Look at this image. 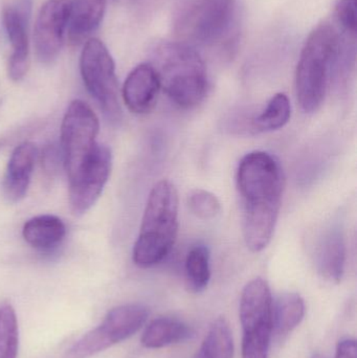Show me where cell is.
<instances>
[{"mask_svg": "<svg viewBox=\"0 0 357 358\" xmlns=\"http://www.w3.org/2000/svg\"><path fill=\"white\" fill-rule=\"evenodd\" d=\"M237 189L242 210V231L251 252H262L274 235L282 202L284 176L276 157L254 151L237 169Z\"/></svg>", "mask_w": 357, "mask_h": 358, "instance_id": "cell-1", "label": "cell"}, {"mask_svg": "<svg viewBox=\"0 0 357 358\" xmlns=\"http://www.w3.org/2000/svg\"><path fill=\"white\" fill-rule=\"evenodd\" d=\"M151 65L174 104L191 109L203 102L207 92V67L196 48L177 40L159 42L153 48Z\"/></svg>", "mask_w": 357, "mask_h": 358, "instance_id": "cell-2", "label": "cell"}, {"mask_svg": "<svg viewBox=\"0 0 357 358\" xmlns=\"http://www.w3.org/2000/svg\"><path fill=\"white\" fill-rule=\"evenodd\" d=\"M341 31L329 21L320 23L309 34L296 71V92L302 110L312 113L326 96L339 54Z\"/></svg>", "mask_w": 357, "mask_h": 358, "instance_id": "cell-3", "label": "cell"}, {"mask_svg": "<svg viewBox=\"0 0 357 358\" xmlns=\"http://www.w3.org/2000/svg\"><path fill=\"white\" fill-rule=\"evenodd\" d=\"M177 231V189L171 181L163 179L149 195L140 235L134 244V263L142 268L161 263L173 248Z\"/></svg>", "mask_w": 357, "mask_h": 358, "instance_id": "cell-4", "label": "cell"}, {"mask_svg": "<svg viewBox=\"0 0 357 358\" xmlns=\"http://www.w3.org/2000/svg\"><path fill=\"white\" fill-rule=\"evenodd\" d=\"M236 0H177L174 8V35L196 48L215 44L230 31Z\"/></svg>", "mask_w": 357, "mask_h": 358, "instance_id": "cell-5", "label": "cell"}, {"mask_svg": "<svg viewBox=\"0 0 357 358\" xmlns=\"http://www.w3.org/2000/svg\"><path fill=\"white\" fill-rule=\"evenodd\" d=\"M272 296L261 278L243 288L240 299L242 358H268L272 336Z\"/></svg>", "mask_w": 357, "mask_h": 358, "instance_id": "cell-6", "label": "cell"}, {"mask_svg": "<svg viewBox=\"0 0 357 358\" xmlns=\"http://www.w3.org/2000/svg\"><path fill=\"white\" fill-rule=\"evenodd\" d=\"M100 122L89 105L81 100L69 104L61 126V143L64 169L73 180L89 163L98 143Z\"/></svg>", "mask_w": 357, "mask_h": 358, "instance_id": "cell-7", "label": "cell"}, {"mask_svg": "<svg viewBox=\"0 0 357 358\" xmlns=\"http://www.w3.org/2000/svg\"><path fill=\"white\" fill-rule=\"evenodd\" d=\"M80 71L86 88L98 101L105 115L110 121H121L122 109L115 61L101 40L90 38L84 44L80 57Z\"/></svg>", "mask_w": 357, "mask_h": 358, "instance_id": "cell-8", "label": "cell"}, {"mask_svg": "<svg viewBox=\"0 0 357 358\" xmlns=\"http://www.w3.org/2000/svg\"><path fill=\"white\" fill-rule=\"evenodd\" d=\"M149 309L142 304H126L107 313L100 325L78 340L65 358H89L127 338H131L146 323Z\"/></svg>", "mask_w": 357, "mask_h": 358, "instance_id": "cell-9", "label": "cell"}, {"mask_svg": "<svg viewBox=\"0 0 357 358\" xmlns=\"http://www.w3.org/2000/svg\"><path fill=\"white\" fill-rule=\"evenodd\" d=\"M33 2L34 0H6L2 6V25L12 50L8 73L15 82L22 80L29 69V27Z\"/></svg>", "mask_w": 357, "mask_h": 358, "instance_id": "cell-10", "label": "cell"}, {"mask_svg": "<svg viewBox=\"0 0 357 358\" xmlns=\"http://www.w3.org/2000/svg\"><path fill=\"white\" fill-rule=\"evenodd\" d=\"M73 0H48L40 8L34 27V48L42 64L58 58L65 37Z\"/></svg>", "mask_w": 357, "mask_h": 358, "instance_id": "cell-11", "label": "cell"}, {"mask_svg": "<svg viewBox=\"0 0 357 358\" xmlns=\"http://www.w3.org/2000/svg\"><path fill=\"white\" fill-rule=\"evenodd\" d=\"M111 167L110 149L98 144L89 163L77 178L69 181V206L73 214L77 216L85 214L94 206L108 181Z\"/></svg>", "mask_w": 357, "mask_h": 358, "instance_id": "cell-12", "label": "cell"}, {"mask_svg": "<svg viewBox=\"0 0 357 358\" xmlns=\"http://www.w3.org/2000/svg\"><path fill=\"white\" fill-rule=\"evenodd\" d=\"M161 90L154 67L151 63H142L126 78L122 94L124 103L131 113L146 115L156 105Z\"/></svg>", "mask_w": 357, "mask_h": 358, "instance_id": "cell-13", "label": "cell"}, {"mask_svg": "<svg viewBox=\"0 0 357 358\" xmlns=\"http://www.w3.org/2000/svg\"><path fill=\"white\" fill-rule=\"evenodd\" d=\"M37 157L34 143L19 145L10 155L3 179V193L10 202H18L25 197Z\"/></svg>", "mask_w": 357, "mask_h": 358, "instance_id": "cell-14", "label": "cell"}, {"mask_svg": "<svg viewBox=\"0 0 357 358\" xmlns=\"http://www.w3.org/2000/svg\"><path fill=\"white\" fill-rule=\"evenodd\" d=\"M107 0H73L67 22L66 39L78 46L90 39L106 12Z\"/></svg>", "mask_w": 357, "mask_h": 358, "instance_id": "cell-15", "label": "cell"}, {"mask_svg": "<svg viewBox=\"0 0 357 358\" xmlns=\"http://www.w3.org/2000/svg\"><path fill=\"white\" fill-rule=\"evenodd\" d=\"M346 244L339 227L329 229L319 243L316 262L319 273L327 281L339 283L344 275Z\"/></svg>", "mask_w": 357, "mask_h": 358, "instance_id": "cell-16", "label": "cell"}, {"mask_svg": "<svg viewBox=\"0 0 357 358\" xmlns=\"http://www.w3.org/2000/svg\"><path fill=\"white\" fill-rule=\"evenodd\" d=\"M22 235L31 248L41 250H50L64 239L66 227L59 217L40 215L25 222Z\"/></svg>", "mask_w": 357, "mask_h": 358, "instance_id": "cell-17", "label": "cell"}, {"mask_svg": "<svg viewBox=\"0 0 357 358\" xmlns=\"http://www.w3.org/2000/svg\"><path fill=\"white\" fill-rule=\"evenodd\" d=\"M194 336L192 328L172 317H159L148 324L142 336V345L148 349H159L186 342Z\"/></svg>", "mask_w": 357, "mask_h": 358, "instance_id": "cell-18", "label": "cell"}, {"mask_svg": "<svg viewBox=\"0 0 357 358\" xmlns=\"http://www.w3.org/2000/svg\"><path fill=\"white\" fill-rule=\"evenodd\" d=\"M305 315V303L297 292H286L272 301V332L286 336L298 327Z\"/></svg>", "mask_w": 357, "mask_h": 358, "instance_id": "cell-19", "label": "cell"}, {"mask_svg": "<svg viewBox=\"0 0 357 358\" xmlns=\"http://www.w3.org/2000/svg\"><path fill=\"white\" fill-rule=\"evenodd\" d=\"M234 342L230 325L224 317L213 322L201 348L193 358H233Z\"/></svg>", "mask_w": 357, "mask_h": 358, "instance_id": "cell-20", "label": "cell"}, {"mask_svg": "<svg viewBox=\"0 0 357 358\" xmlns=\"http://www.w3.org/2000/svg\"><path fill=\"white\" fill-rule=\"evenodd\" d=\"M187 287L190 292H201L207 288L211 279L210 250L205 245H195L191 248L184 265Z\"/></svg>", "mask_w": 357, "mask_h": 358, "instance_id": "cell-21", "label": "cell"}, {"mask_svg": "<svg viewBox=\"0 0 357 358\" xmlns=\"http://www.w3.org/2000/svg\"><path fill=\"white\" fill-rule=\"evenodd\" d=\"M291 115V105L285 94H275L266 108L252 122L256 132H272L284 127Z\"/></svg>", "mask_w": 357, "mask_h": 358, "instance_id": "cell-22", "label": "cell"}, {"mask_svg": "<svg viewBox=\"0 0 357 358\" xmlns=\"http://www.w3.org/2000/svg\"><path fill=\"white\" fill-rule=\"evenodd\" d=\"M19 329L16 313L12 305L0 306V358H17Z\"/></svg>", "mask_w": 357, "mask_h": 358, "instance_id": "cell-23", "label": "cell"}, {"mask_svg": "<svg viewBox=\"0 0 357 358\" xmlns=\"http://www.w3.org/2000/svg\"><path fill=\"white\" fill-rule=\"evenodd\" d=\"M187 204L190 212L201 220H212L221 212L219 200L207 189H195L191 191Z\"/></svg>", "mask_w": 357, "mask_h": 358, "instance_id": "cell-24", "label": "cell"}, {"mask_svg": "<svg viewBox=\"0 0 357 358\" xmlns=\"http://www.w3.org/2000/svg\"><path fill=\"white\" fill-rule=\"evenodd\" d=\"M357 0H337L333 6V23L344 33L356 35Z\"/></svg>", "mask_w": 357, "mask_h": 358, "instance_id": "cell-25", "label": "cell"}, {"mask_svg": "<svg viewBox=\"0 0 357 358\" xmlns=\"http://www.w3.org/2000/svg\"><path fill=\"white\" fill-rule=\"evenodd\" d=\"M64 167V157L60 145H48L42 152V168L50 176H54L60 169V166Z\"/></svg>", "mask_w": 357, "mask_h": 358, "instance_id": "cell-26", "label": "cell"}, {"mask_svg": "<svg viewBox=\"0 0 357 358\" xmlns=\"http://www.w3.org/2000/svg\"><path fill=\"white\" fill-rule=\"evenodd\" d=\"M335 358H357L356 340L346 338L337 344Z\"/></svg>", "mask_w": 357, "mask_h": 358, "instance_id": "cell-27", "label": "cell"}, {"mask_svg": "<svg viewBox=\"0 0 357 358\" xmlns=\"http://www.w3.org/2000/svg\"><path fill=\"white\" fill-rule=\"evenodd\" d=\"M115 1H127V0H115Z\"/></svg>", "mask_w": 357, "mask_h": 358, "instance_id": "cell-28", "label": "cell"}, {"mask_svg": "<svg viewBox=\"0 0 357 358\" xmlns=\"http://www.w3.org/2000/svg\"><path fill=\"white\" fill-rule=\"evenodd\" d=\"M314 358H323V357H319V355H316V357H314Z\"/></svg>", "mask_w": 357, "mask_h": 358, "instance_id": "cell-29", "label": "cell"}]
</instances>
